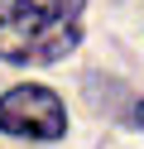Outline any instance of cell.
<instances>
[{"instance_id":"cell-3","label":"cell","mask_w":144,"mask_h":149,"mask_svg":"<svg viewBox=\"0 0 144 149\" xmlns=\"http://www.w3.org/2000/svg\"><path fill=\"white\" fill-rule=\"evenodd\" d=\"M130 120H134V125L144 130V101H139V106H134V116H130Z\"/></svg>"},{"instance_id":"cell-2","label":"cell","mask_w":144,"mask_h":149,"mask_svg":"<svg viewBox=\"0 0 144 149\" xmlns=\"http://www.w3.org/2000/svg\"><path fill=\"white\" fill-rule=\"evenodd\" d=\"M0 130L24 135V139H58L67 130L63 101L48 87H15V91L0 96Z\"/></svg>"},{"instance_id":"cell-1","label":"cell","mask_w":144,"mask_h":149,"mask_svg":"<svg viewBox=\"0 0 144 149\" xmlns=\"http://www.w3.org/2000/svg\"><path fill=\"white\" fill-rule=\"evenodd\" d=\"M86 0H0V58L5 63H58L82 39Z\"/></svg>"}]
</instances>
